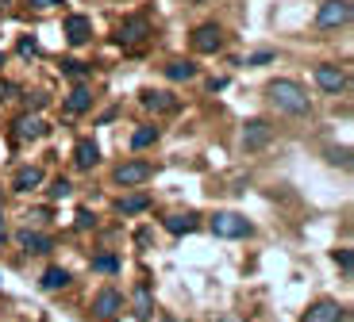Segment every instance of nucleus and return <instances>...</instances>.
<instances>
[{"label": "nucleus", "instance_id": "obj_1", "mask_svg": "<svg viewBox=\"0 0 354 322\" xmlns=\"http://www.w3.org/2000/svg\"><path fill=\"white\" fill-rule=\"evenodd\" d=\"M266 96H270V104L277 108V112H285V115H304L312 108V100H308V92H304L297 81H289V77H281V81H270V88H266Z\"/></svg>", "mask_w": 354, "mask_h": 322}, {"label": "nucleus", "instance_id": "obj_2", "mask_svg": "<svg viewBox=\"0 0 354 322\" xmlns=\"http://www.w3.org/2000/svg\"><path fill=\"white\" fill-rule=\"evenodd\" d=\"M354 16L351 0H324L316 12V31H339V27H346Z\"/></svg>", "mask_w": 354, "mask_h": 322}, {"label": "nucleus", "instance_id": "obj_3", "mask_svg": "<svg viewBox=\"0 0 354 322\" xmlns=\"http://www.w3.org/2000/svg\"><path fill=\"white\" fill-rule=\"evenodd\" d=\"M250 223L243 215H235V211H216L212 215V234L216 238H247L250 234Z\"/></svg>", "mask_w": 354, "mask_h": 322}, {"label": "nucleus", "instance_id": "obj_4", "mask_svg": "<svg viewBox=\"0 0 354 322\" xmlns=\"http://www.w3.org/2000/svg\"><path fill=\"white\" fill-rule=\"evenodd\" d=\"M154 27H151V19L147 16H131V19H124V23H120V31H115V43L120 46H139L142 39L151 35Z\"/></svg>", "mask_w": 354, "mask_h": 322}, {"label": "nucleus", "instance_id": "obj_5", "mask_svg": "<svg viewBox=\"0 0 354 322\" xmlns=\"http://www.w3.org/2000/svg\"><path fill=\"white\" fill-rule=\"evenodd\" d=\"M154 177V165L151 161H124V165L115 169V184H124V188H135V184H147Z\"/></svg>", "mask_w": 354, "mask_h": 322}, {"label": "nucleus", "instance_id": "obj_6", "mask_svg": "<svg viewBox=\"0 0 354 322\" xmlns=\"http://www.w3.org/2000/svg\"><path fill=\"white\" fill-rule=\"evenodd\" d=\"M316 85L324 88V92L339 96L346 88V70H343V66H335V61H319V66H316Z\"/></svg>", "mask_w": 354, "mask_h": 322}, {"label": "nucleus", "instance_id": "obj_7", "mask_svg": "<svg viewBox=\"0 0 354 322\" xmlns=\"http://www.w3.org/2000/svg\"><path fill=\"white\" fill-rule=\"evenodd\" d=\"M193 50L196 54H216L223 50V27L220 23H201L193 31Z\"/></svg>", "mask_w": 354, "mask_h": 322}, {"label": "nucleus", "instance_id": "obj_8", "mask_svg": "<svg viewBox=\"0 0 354 322\" xmlns=\"http://www.w3.org/2000/svg\"><path fill=\"white\" fill-rule=\"evenodd\" d=\"M120 311H124V296H120L115 288H104V292L97 296V303H93V314H97L100 322H112Z\"/></svg>", "mask_w": 354, "mask_h": 322}, {"label": "nucleus", "instance_id": "obj_9", "mask_svg": "<svg viewBox=\"0 0 354 322\" xmlns=\"http://www.w3.org/2000/svg\"><path fill=\"white\" fill-rule=\"evenodd\" d=\"M346 307H339L335 299H319L316 307H308V314H304L301 322H343Z\"/></svg>", "mask_w": 354, "mask_h": 322}, {"label": "nucleus", "instance_id": "obj_10", "mask_svg": "<svg viewBox=\"0 0 354 322\" xmlns=\"http://www.w3.org/2000/svg\"><path fill=\"white\" fill-rule=\"evenodd\" d=\"M66 39L70 46H85L93 39V19L88 16H66Z\"/></svg>", "mask_w": 354, "mask_h": 322}, {"label": "nucleus", "instance_id": "obj_11", "mask_svg": "<svg viewBox=\"0 0 354 322\" xmlns=\"http://www.w3.org/2000/svg\"><path fill=\"white\" fill-rule=\"evenodd\" d=\"M270 123L266 119H250L247 123V131H243V150H262L266 142H270Z\"/></svg>", "mask_w": 354, "mask_h": 322}, {"label": "nucleus", "instance_id": "obj_12", "mask_svg": "<svg viewBox=\"0 0 354 322\" xmlns=\"http://www.w3.org/2000/svg\"><path fill=\"white\" fill-rule=\"evenodd\" d=\"M43 134H46V123L39 119V115L27 112V115H19V119H16V139L19 142H35V139H43Z\"/></svg>", "mask_w": 354, "mask_h": 322}, {"label": "nucleus", "instance_id": "obj_13", "mask_svg": "<svg viewBox=\"0 0 354 322\" xmlns=\"http://www.w3.org/2000/svg\"><path fill=\"white\" fill-rule=\"evenodd\" d=\"M162 227H166L169 234H193V230L201 227V219H196L193 211H185V215L177 211V215H166V219H162Z\"/></svg>", "mask_w": 354, "mask_h": 322}, {"label": "nucleus", "instance_id": "obj_14", "mask_svg": "<svg viewBox=\"0 0 354 322\" xmlns=\"http://www.w3.org/2000/svg\"><path fill=\"white\" fill-rule=\"evenodd\" d=\"M73 161H77V169H93V165L100 161L97 142H93V139H81V142H77V150H73Z\"/></svg>", "mask_w": 354, "mask_h": 322}, {"label": "nucleus", "instance_id": "obj_15", "mask_svg": "<svg viewBox=\"0 0 354 322\" xmlns=\"http://www.w3.org/2000/svg\"><path fill=\"white\" fill-rule=\"evenodd\" d=\"M88 108H93V92H88L85 85H77L70 96H66V112L70 115H81V112H88Z\"/></svg>", "mask_w": 354, "mask_h": 322}, {"label": "nucleus", "instance_id": "obj_16", "mask_svg": "<svg viewBox=\"0 0 354 322\" xmlns=\"http://www.w3.org/2000/svg\"><path fill=\"white\" fill-rule=\"evenodd\" d=\"M19 245H24L27 253H50V238L46 234H31V230H19Z\"/></svg>", "mask_w": 354, "mask_h": 322}, {"label": "nucleus", "instance_id": "obj_17", "mask_svg": "<svg viewBox=\"0 0 354 322\" xmlns=\"http://www.w3.org/2000/svg\"><path fill=\"white\" fill-rule=\"evenodd\" d=\"M142 108H151V112H174L177 100L169 92H142Z\"/></svg>", "mask_w": 354, "mask_h": 322}, {"label": "nucleus", "instance_id": "obj_18", "mask_svg": "<svg viewBox=\"0 0 354 322\" xmlns=\"http://www.w3.org/2000/svg\"><path fill=\"white\" fill-rule=\"evenodd\" d=\"M39 184H43V169H19L16 173V192H31V188H39Z\"/></svg>", "mask_w": 354, "mask_h": 322}, {"label": "nucleus", "instance_id": "obj_19", "mask_svg": "<svg viewBox=\"0 0 354 322\" xmlns=\"http://www.w3.org/2000/svg\"><path fill=\"white\" fill-rule=\"evenodd\" d=\"M166 77L169 81H193L196 77V66H193V61L177 58V61H169V66H166Z\"/></svg>", "mask_w": 354, "mask_h": 322}, {"label": "nucleus", "instance_id": "obj_20", "mask_svg": "<svg viewBox=\"0 0 354 322\" xmlns=\"http://www.w3.org/2000/svg\"><path fill=\"white\" fill-rule=\"evenodd\" d=\"M66 284H70V272L58 269V265L43 272V288H46V292H58V288H66Z\"/></svg>", "mask_w": 354, "mask_h": 322}, {"label": "nucleus", "instance_id": "obj_21", "mask_svg": "<svg viewBox=\"0 0 354 322\" xmlns=\"http://www.w3.org/2000/svg\"><path fill=\"white\" fill-rule=\"evenodd\" d=\"M151 142H158V127H139L131 134V150H147Z\"/></svg>", "mask_w": 354, "mask_h": 322}, {"label": "nucleus", "instance_id": "obj_22", "mask_svg": "<svg viewBox=\"0 0 354 322\" xmlns=\"http://www.w3.org/2000/svg\"><path fill=\"white\" fill-rule=\"evenodd\" d=\"M62 73H66V77H70V81H85L88 77V73H93V66H85V61H62Z\"/></svg>", "mask_w": 354, "mask_h": 322}, {"label": "nucleus", "instance_id": "obj_23", "mask_svg": "<svg viewBox=\"0 0 354 322\" xmlns=\"http://www.w3.org/2000/svg\"><path fill=\"white\" fill-rule=\"evenodd\" d=\"M139 211H147V196H127V200H120V215H139Z\"/></svg>", "mask_w": 354, "mask_h": 322}, {"label": "nucleus", "instance_id": "obj_24", "mask_svg": "<svg viewBox=\"0 0 354 322\" xmlns=\"http://www.w3.org/2000/svg\"><path fill=\"white\" fill-rule=\"evenodd\" d=\"M135 311H139V319H151V292L147 288L135 292Z\"/></svg>", "mask_w": 354, "mask_h": 322}, {"label": "nucleus", "instance_id": "obj_25", "mask_svg": "<svg viewBox=\"0 0 354 322\" xmlns=\"http://www.w3.org/2000/svg\"><path fill=\"white\" fill-rule=\"evenodd\" d=\"M70 192H73V184H70V181H54L50 196H54V200H66V196H70Z\"/></svg>", "mask_w": 354, "mask_h": 322}, {"label": "nucleus", "instance_id": "obj_26", "mask_svg": "<svg viewBox=\"0 0 354 322\" xmlns=\"http://www.w3.org/2000/svg\"><path fill=\"white\" fill-rule=\"evenodd\" d=\"M93 269H100V272H115V269H120V261H115V257H97V261H93Z\"/></svg>", "mask_w": 354, "mask_h": 322}, {"label": "nucleus", "instance_id": "obj_27", "mask_svg": "<svg viewBox=\"0 0 354 322\" xmlns=\"http://www.w3.org/2000/svg\"><path fill=\"white\" fill-rule=\"evenodd\" d=\"M266 61H274V50H258L247 58V66H266Z\"/></svg>", "mask_w": 354, "mask_h": 322}, {"label": "nucleus", "instance_id": "obj_28", "mask_svg": "<svg viewBox=\"0 0 354 322\" xmlns=\"http://www.w3.org/2000/svg\"><path fill=\"white\" fill-rule=\"evenodd\" d=\"M335 261L343 265V272L351 276V265H354V257H351V250H335Z\"/></svg>", "mask_w": 354, "mask_h": 322}, {"label": "nucleus", "instance_id": "obj_29", "mask_svg": "<svg viewBox=\"0 0 354 322\" xmlns=\"http://www.w3.org/2000/svg\"><path fill=\"white\" fill-rule=\"evenodd\" d=\"M19 54H24V58H35V54H39V43H35V39H24V43H19Z\"/></svg>", "mask_w": 354, "mask_h": 322}, {"label": "nucleus", "instance_id": "obj_30", "mask_svg": "<svg viewBox=\"0 0 354 322\" xmlns=\"http://www.w3.org/2000/svg\"><path fill=\"white\" fill-rule=\"evenodd\" d=\"M27 4H31V8H39V12H46V8H58L62 0H27Z\"/></svg>", "mask_w": 354, "mask_h": 322}, {"label": "nucleus", "instance_id": "obj_31", "mask_svg": "<svg viewBox=\"0 0 354 322\" xmlns=\"http://www.w3.org/2000/svg\"><path fill=\"white\" fill-rule=\"evenodd\" d=\"M93 223H97V219L88 215V211H77V230H88Z\"/></svg>", "mask_w": 354, "mask_h": 322}, {"label": "nucleus", "instance_id": "obj_32", "mask_svg": "<svg viewBox=\"0 0 354 322\" xmlns=\"http://www.w3.org/2000/svg\"><path fill=\"white\" fill-rule=\"evenodd\" d=\"M0 70H4V54H0Z\"/></svg>", "mask_w": 354, "mask_h": 322}]
</instances>
